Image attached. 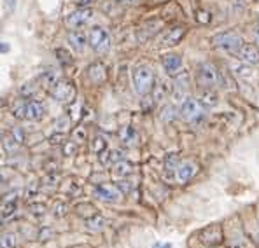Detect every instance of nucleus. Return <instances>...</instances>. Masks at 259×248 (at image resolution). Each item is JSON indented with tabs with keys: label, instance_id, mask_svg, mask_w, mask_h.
<instances>
[{
	"label": "nucleus",
	"instance_id": "f257e3e1",
	"mask_svg": "<svg viewBox=\"0 0 259 248\" xmlns=\"http://www.w3.org/2000/svg\"><path fill=\"white\" fill-rule=\"evenodd\" d=\"M132 79L135 91L142 96L152 93V89H154V72L147 65H139V67L133 68Z\"/></svg>",
	"mask_w": 259,
	"mask_h": 248
},
{
	"label": "nucleus",
	"instance_id": "f03ea898",
	"mask_svg": "<svg viewBox=\"0 0 259 248\" xmlns=\"http://www.w3.org/2000/svg\"><path fill=\"white\" fill-rule=\"evenodd\" d=\"M214 45L215 47H219L221 51L224 53H230V55H237V53L242 49L243 45V39L242 35L237 32H233V30H230V32H221L217 33L214 37Z\"/></svg>",
	"mask_w": 259,
	"mask_h": 248
},
{
	"label": "nucleus",
	"instance_id": "7ed1b4c3",
	"mask_svg": "<svg viewBox=\"0 0 259 248\" xmlns=\"http://www.w3.org/2000/svg\"><path fill=\"white\" fill-rule=\"evenodd\" d=\"M196 81L203 89H214L221 82V72L212 63H201L196 68Z\"/></svg>",
	"mask_w": 259,
	"mask_h": 248
},
{
	"label": "nucleus",
	"instance_id": "20e7f679",
	"mask_svg": "<svg viewBox=\"0 0 259 248\" xmlns=\"http://www.w3.org/2000/svg\"><path fill=\"white\" fill-rule=\"evenodd\" d=\"M203 110L205 107L200 104L198 98H186L181 105V119L186 121V123H196L203 117Z\"/></svg>",
	"mask_w": 259,
	"mask_h": 248
},
{
	"label": "nucleus",
	"instance_id": "39448f33",
	"mask_svg": "<svg viewBox=\"0 0 259 248\" xmlns=\"http://www.w3.org/2000/svg\"><path fill=\"white\" fill-rule=\"evenodd\" d=\"M88 42H90L91 49L98 55H104L110 49V33L102 26H95L90 32V37H88Z\"/></svg>",
	"mask_w": 259,
	"mask_h": 248
},
{
	"label": "nucleus",
	"instance_id": "423d86ee",
	"mask_svg": "<svg viewBox=\"0 0 259 248\" xmlns=\"http://www.w3.org/2000/svg\"><path fill=\"white\" fill-rule=\"evenodd\" d=\"M46 114V109L40 102L32 100V102H25L21 107L16 109V114L14 116L18 119H28V121H40Z\"/></svg>",
	"mask_w": 259,
	"mask_h": 248
},
{
	"label": "nucleus",
	"instance_id": "0eeeda50",
	"mask_svg": "<svg viewBox=\"0 0 259 248\" xmlns=\"http://www.w3.org/2000/svg\"><path fill=\"white\" fill-rule=\"evenodd\" d=\"M49 94H51L55 100L62 102V104H68L75 98V89L72 86V82L65 81V79H60L55 86L49 89Z\"/></svg>",
	"mask_w": 259,
	"mask_h": 248
},
{
	"label": "nucleus",
	"instance_id": "6e6552de",
	"mask_svg": "<svg viewBox=\"0 0 259 248\" xmlns=\"http://www.w3.org/2000/svg\"><path fill=\"white\" fill-rule=\"evenodd\" d=\"M95 196L100 201H105V203H119L123 200V190H119V187L116 185L100 184L95 187Z\"/></svg>",
	"mask_w": 259,
	"mask_h": 248
},
{
	"label": "nucleus",
	"instance_id": "1a4fd4ad",
	"mask_svg": "<svg viewBox=\"0 0 259 248\" xmlns=\"http://www.w3.org/2000/svg\"><path fill=\"white\" fill-rule=\"evenodd\" d=\"M188 86H189V77L186 72L175 75V82L172 86V93H174V100L177 102H184L188 98Z\"/></svg>",
	"mask_w": 259,
	"mask_h": 248
},
{
	"label": "nucleus",
	"instance_id": "9d476101",
	"mask_svg": "<svg viewBox=\"0 0 259 248\" xmlns=\"http://www.w3.org/2000/svg\"><path fill=\"white\" fill-rule=\"evenodd\" d=\"M93 18V11L90 7H82V9H77L68 16L67 25L72 26V28H81V26L88 25Z\"/></svg>",
	"mask_w": 259,
	"mask_h": 248
},
{
	"label": "nucleus",
	"instance_id": "9b49d317",
	"mask_svg": "<svg viewBox=\"0 0 259 248\" xmlns=\"http://www.w3.org/2000/svg\"><path fill=\"white\" fill-rule=\"evenodd\" d=\"M200 241L208 246H217L223 241V229L221 226H208L200 232Z\"/></svg>",
	"mask_w": 259,
	"mask_h": 248
},
{
	"label": "nucleus",
	"instance_id": "f8f14e48",
	"mask_svg": "<svg viewBox=\"0 0 259 248\" xmlns=\"http://www.w3.org/2000/svg\"><path fill=\"white\" fill-rule=\"evenodd\" d=\"M237 58L242 63H247V65H259V49H257V45L243 44L242 49L237 53Z\"/></svg>",
	"mask_w": 259,
	"mask_h": 248
},
{
	"label": "nucleus",
	"instance_id": "ddd939ff",
	"mask_svg": "<svg viewBox=\"0 0 259 248\" xmlns=\"http://www.w3.org/2000/svg\"><path fill=\"white\" fill-rule=\"evenodd\" d=\"M88 79L95 84L105 82V79H107V68H105V65L100 62L91 63L90 68H88Z\"/></svg>",
	"mask_w": 259,
	"mask_h": 248
},
{
	"label": "nucleus",
	"instance_id": "4468645a",
	"mask_svg": "<svg viewBox=\"0 0 259 248\" xmlns=\"http://www.w3.org/2000/svg\"><path fill=\"white\" fill-rule=\"evenodd\" d=\"M198 171V166L194 165V163H182V165H179L177 168V180L181 182V184H186V182H189L191 178L196 175Z\"/></svg>",
	"mask_w": 259,
	"mask_h": 248
},
{
	"label": "nucleus",
	"instance_id": "2eb2a0df",
	"mask_svg": "<svg viewBox=\"0 0 259 248\" xmlns=\"http://www.w3.org/2000/svg\"><path fill=\"white\" fill-rule=\"evenodd\" d=\"M163 67L170 75H177L182 72V58L179 55H166L163 56Z\"/></svg>",
	"mask_w": 259,
	"mask_h": 248
},
{
	"label": "nucleus",
	"instance_id": "dca6fc26",
	"mask_svg": "<svg viewBox=\"0 0 259 248\" xmlns=\"http://www.w3.org/2000/svg\"><path fill=\"white\" fill-rule=\"evenodd\" d=\"M184 33H186V30L182 28V26H177V28L168 30V32L163 35V39H161L163 44L161 45H175V44H179V42L182 40V37H184Z\"/></svg>",
	"mask_w": 259,
	"mask_h": 248
},
{
	"label": "nucleus",
	"instance_id": "f3484780",
	"mask_svg": "<svg viewBox=\"0 0 259 248\" xmlns=\"http://www.w3.org/2000/svg\"><path fill=\"white\" fill-rule=\"evenodd\" d=\"M68 44H70L72 47H74L77 53L84 51V47H86V37H84V33L77 32V30L70 32V33H68Z\"/></svg>",
	"mask_w": 259,
	"mask_h": 248
},
{
	"label": "nucleus",
	"instance_id": "a211bd4d",
	"mask_svg": "<svg viewBox=\"0 0 259 248\" xmlns=\"http://www.w3.org/2000/svg\"><path fill=\"white\" fill-rule=\"evenodd\" d=\"M105 226H107V220L104 219L102 215H91V217H88L86 219V227L90 229L91 232H100V231H104Z\"/></svg>",
	"mask_w": 259,
	"mask_h": 248
},
{
	"label": "nucleus",
	"instance_id": "6ab92c4d",
	"mask_svg": "<svg viewBox=\"0 0 259 248\" xmlns=\"http://www.w3.org/2000/svg\"><path fill=\"white\" fill-rule=\"evenodd\" d=\"M114 170H112V173H114V177H117V178H126L130 177V175L133 173V165L132 163H128V161H117L116 165L112 166Z\"/></svg>",
	"mask_w": 259,
	"mask_h": 248
},
{
	"label": "nucleus",
	"instance_id": "aec40b11",
	"mask_svg": "<svg viewBox=\"0 0 259 248\" xmlns=\"http://www.w3.org/2000/svg\"><path fill=\"white\" fill-rule=\"evenodd\" d=\"M60 79H62V75H60V72L55 70V68H49V70H46L44 74L40 75V82H42V86L48 87V89H51Z\"/></svg>",
	"mask_w": 259,
	"mask_h": 248
},
{
	"label": "nucleus",
	"instance_id": "412c9836",
	"mask_svg": "<svg viewBox=\"0 0 259 248\" xmlns=\"http://www.w3.org/2000/svg\"><path fill=\"white\" fill-rule=\"evenodd\" d=\"M170 91H172V86H170V84L166 82V81H159L158 84H154V89H152V96H154V102H163Z\"/></svg>",
	"mask_w": 259,
	"mask_h": 248
},
{
	"label": "nucleus",
	"instance_id": "4be33fe9",
	"mask_svg": "<svg viewBox=\"0 0 259 248\" xmlns=\"http://www.w3.org/2000/svg\"><path fill=\"white\" fill-rule=\"evenodd\" d=\"M200 104L205 107V109H212V107L217 105V102H219V96H217V93L214 89H203V93L200 94Z\"/></svg>",
	"mask_w": 259,
	"mask_h": 248
},
{
	"label": "nucleus",
	"instance_id": "5701e85b",
	"mask_svg": "<svg viewBox=\"0 0 259 248\" xmlns=\"http://www.w3.org/2000/svg\"><path fill=\"white\" fill-rule=\"evenodd\" d=\"M100 161L105 166H114L117 161H121V154L112 148H105L104 152H100Z\"/></svg>",
	"mask_w": 259,
	"mask_h": 248
},
{
	"label": "nucleus",
	"instance_id": "b1692460",
	"mask_svg": "<svg viewBox=\"0 0 259 248\" xmlns=\"http://www.w3.org/2000/svg\"><path fill=\"white\" fill-rule=\"evenodd\" d=\"M119 136H121V140H123L124 145H135L137 140H139V135H137V131L132 128V126H126V128L121 129Z\"/></svg>",
	"mask_w": 259,
	"mask_h": 248
},
{
	"label": "nucleus",
	"instance_id": "393cba45",
	"mask_svg": "<svg viewBox=\"0 0 259 248\" xmlns=\"http://www.w3.org/2000/svg\"><path fill=\"white\" fill-rule=\"evenodd\" d=\"M18 246V238L13 232H4L2 239H0V248H16Z\"/></svg>",
	"mask_w": 259,
	"mask_h": 248
},
{
	"label": "nucleus",
	"instance_id": "a878e982",
	"mask_svg": "<svg viewBox=\"0 0 259 248\" xmlns=\"http://www.w3.org/2000/svg\"><path fill=\"white\" fill-rule=\"evenodd\" d=\"M16 210H18V203H2V222L13 219L16 215Z\"/></svg>",
	"mask_w": 259,
	"mask_h": 248
},
{
	"label": "nucleus",
	"instance_id": "bb28decb",
	"mask_svg": "<svg viewBox=\"0 0 259 248\" xmlns=\"http://www.w3.org/2000/svg\"><path fill=\"white\" fill-rule=\"evenodd\" d=\"M161 117L163 121H166V123H170V121H174L175 117H177V109H175L174 105H166V107H163V110H161Z\"/></svg>",
	"mask_w": 259,
	"mask_h": 248
},
{
	"label": "nucleus",
	"instance_id": "cd10ccee",
	"mask_svg": "<svg viewBox=\"0 0 259 248\" xmlns=\"http://www.w3.org/2000/svg\"><path fill=\"white\" fill-rule=\"evenodd\" d=\"M233 70H235V74L240 75V77H245V79H250V77H252V70H250V67H247V63H243V65H235Z\"/></svg>",
	"mask_w": 259,
	"mask_h": 248
},
{
	"label": "nucleus",
	"instance_id": "c85d7f7f",
	"mask_svg": "<svg viewBox=\"0 0 259 248\" xmlns=\"http://www.w3.org/2000/svg\"><path fill=\"white\" fill-rule=\"evenodd\" d=\"M56 56H58L60 63H63V67L74 63V58H72V55L68 51H65V49H56Z\"/></svg>",
	"mask_w": 259,
	"mask_h": 248
},
{
	"label": "nucleus",
	"instance_id": "c756f323",
	"mask_svg": "<svg viewBox=\"0 0 259 248\" xmlns=\"http://www.w3.org/2000/svg\"><path fill=\"white\" fill-rule=\"evenodd\" d=\"M37 87H35V82H26L25 86H21V89H20V94L21 96H32V93L35 91Z\"/></svg>",
	"mask_w": 259,
	"mask_h": 248
},
{
	"label": "nucleus",
	"instance_id": "7c9ffc66",
	"mask_svg": "<svg viewBox=\"0 0 259 248\" xmlns=\"http://www.w3.org/2000/svg\"><path fill=\"white\" fill-rule=\"evenodd\" d=\"M18 196H21V190H13V192H9V194L4 196V203H16Z\"/></svg>",
	"mask_w": 259,
	"mask_h": 248
},
{
	"label": "nucleus",
	"instance_id": "2f4dec72",
	"mask_svg": "<svg viewBox=\"0 0 259 248\" xmlns=\"http://www.w3.org/2000/svg\"><path fill=\"white\" fill-rule=\"evenodd\" d=\"M11 135H13V138L16 140V142L20 143V145H21L23 142H25V131H23L21 128H14Z\"/></svg>",
	"mask_w": 259,
	"mask_h": 248
},
{
	"label": "nucleus",
	"instance_id": "473e14b6",
	"mask_svg": "<svg viewBox=\"0 0 259 248\" xmlns=\"http://www.w3.org/2000/svg\"><path fill=\"white\" fill-rule=\"evenodd\" d=\"M105 148H107V143L104 142L102 138H97L95 140V145H93V151L95 152H104Z\"/></svg>",
	"mask_w": 259,
	"mask_h": 248
},
{
	"label": "nucleus",
	"instance_id": "72a5a7b5",
	"mask_svg": "<svg viewBox=\"0 0 259 248\" xmlns=\"http://www.w3.org/2000/svg\"><path fill=\"white\" fill-rule=\"evenodd\" d=\"M230 248H249V245H247V241L243 238H238V239H233V241H231Z\"/></svg>",
	"mask_w": 259,
	"mask_h": 248
},
{
	"label": "nucleus",
	"instance_id": "f704fd0d",
	"mask_svg": "<svg viewBox=\"0 0 259 248\" xmlns=\"http://www.w3.org/2000/svg\"><path fill=\"white\" fill-rule=\"evenodd\" d=\"M166 166H168V168H174V170H177V156H170V158L168 159H166Z\"/></svg>",
	"mask_w": 259,
	"mask_h": 248
},
{
	"label": "nucleus",
	"instance_id": "c9c22d12",
	"mask_svg": "<svg viewBox=\"0 0 259 248\" xmlns=\"http://www.w3.org/2000/svg\"><path fill=\"white\" fill-rule=\"evenodd\" d=\"M152 248H172V243H168V241H156L154 245H152Z\"/></svg>",
	"mask_w": 259,
	"mask_h": 248
},
{
	"label": "nucleus",
	"instance_id": "e433bc0d",
	"mask_svg": "<svg viewBox=\"0 0 259 248\" xmlns=\"http://www.w3.org/2000/svg\"><path fill=\"white\" fill-rule=\"evenodd\" d=\"M6 2V7L9 6V13H13L14 7H16V0H4Z\"/></svg>",
	"mask_w": 259,
	"mask_h": 248
},
{
	"label": "nucleus",
	"instance_id": "4c0bfd02",
	"mask_svg": "<svg viewBox=\"0 0 259 248\" xmlns=\"http://www.w3.org/2000/svg\"><path fill=\"white\" fill-rule=\"evenodd\" d=\"M254 40H256V44L259 45V23L254 26Z\"/></svg>",
	"mask_w": 259,
	"mask_h": 248
},
{
	"label": "nucleus",
	"instance_id": "58836bf2",
	"mask_svg": "<svg viewBox=\"0 0 259 248\" xmlns=\"http://www.w3.org/2000/svg\"><path fill=\"white\" fill-rule=\"evenodd\" d=\"M117 4H126V6H133V4H139V0H116Z\"/></svg>",
	"mask_w": 259,
	"mask_h": 248
},
{
	"label": "nucleus",
	"instance_id": "ea45409f",
	"mask_svg": "<svg viewBox=\"0 0 259 248\" xmlns=\"http://www.w3.org/2000/svg\"><path fill=\"white\" fill-rule=\"evenodd\" d=\"M65 210H67V207H65V205H63V207L60 205V207H58V212H56V215H58V217L65 215Z\"/></svg>",
	"mask_w": 259,
	"mask_h": 248
},
{
	"label": "nucleus",
	"instance_id": "a19ab883",
	"mask_svg": "<svg viewBox=\"0 0 259 248\" xmlns=\"http://www.w3.org/2000/svg\"><path fill=\"white\" fill-rule=\"evenodd\" d=\"M7 51H9V44H7L6 40H2V53H4V55H6Z\"/></svg>",
	"mask_w": 259,
	"mask_h": 248
},
{
	"label": "nucleus",
	"instance_id": "79ce46f5",
	"mask_svg": "<svg viewBox=\"0 0 259 248\" xmlns=\"http://www.w3.org/2000/svg\"><path fill=\"white\" fill-rule=\"evenodd\" d=\"M212 248H215V246H212Z\"/></svg>",
	"mask_w": 259,
	"mask_h": 248
}]
</instances>
